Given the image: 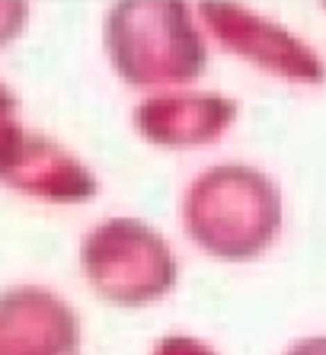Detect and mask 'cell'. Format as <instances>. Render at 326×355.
Listing matches in <instances>:
<instances>
[{"label":"cell","mask_w":326,"mask_h":355,"mask_svg":"<svg viewBox=\"0 0 326 355\" xmlns=\"http://www.w3.org/2000/svg\"><path fill=\"white\" fill-rule=\"evenodd\" d=\"M282 192L253 166H214L186 192L182 221L189 237L218 259L259 257L282 231Z\"/></svg>","instance_id":"obj_1"},{"label":"cell","mask_w":326,"mask_h":355,"mask_svg":"<svg viewBox=\"0 0 326 355\" xmlns=\"http://www.w3.org/2000/svg\"><path fill=\"white\" fill-rule=\"evenodd\" d=\"M106 51L131 87L189 83L205 67V42L176 0H122L106 17Z\"/></svg>","instance_id":"obj_2"},{"label":"cell","mask_w":326,"mask_h":355,"mask_svg":"<svg viewBox=\"0 0 326 355\" xmlns=\"http://www.w3.org/2000/svg\"><path fill=\"white\" fill-rule=\"evenodd\" d=\"M83 269L103 301L122 307L151 304L176 285L170 243L138 218H112L83 243Z\"/></svg>","instance_id":"obj_3"},{"label":"cell","mask_w":326,"mask_h":355,"mask_svg":"<svg viewBox=\"0 0 326 355\" xmlns=\"http://www.w3.org/2000/svg\"><path fill=\"white\" fill-rule=\"evenodd\" d=\"M0 182L58 205L90 202L99 189L96 176L58 141L26 132L13 119H0Z\"/></svg>","instance_id":"obj_4"},{"label":"cell","mask_w":326,"mask_h":355,"mask_svg":"<svg viewBox=\"0 0 326 355\" xmlns=\"http://www.w3.org/2000/svg\"><path fill=\"white\" fill-rule=\"evenodd\" d=\"M198 13H202V23L218 39L221 49L234 51L250 64L294 83L326 80L323 58L310 49L307 42L288 33L285 26L256 17L240 3H221V0L202 3Z\"/></svg>","instance_id":"obj_5"},{"label":"cell","mask_w":326,"mask_h":355,"mask_svg":"<svg viewBox=\"0 0 326 355\" xmlns=\"http://www.w3.org/2000/svg\"><path fill=\"white\" fill-rule=\"evenodd\" d=\"M77 317L58 295L19 285L0 295V355H77Z\"/></svg>","instance_id":"obj_6"},{"label":"cell","mask_w":326,"mask_h":355,"mask_svg":"<svg viewBox=\"0 0 326 355\" xmlns=\"http://www.w3.org/2000/svg\"><path fill=\"white\" fill-rule=\"evenodd\" d=\"M237 119V103L218 93H160L135 109V125L160 148H202Z\"/></svg>","instance_id":"obj_7"},{"label":"cell","mask_w":326,"mask_h":355,"mask_svg":"<svg viewBox=\"0 0 326 355\" xmlns=\"http://www.w3.org/2000/svg\"><path fill=\"white\" fill-rule=\"evenodd\" d=\"M26 23V3L17 0H0V45H7L19 35Z\"/></svg>","instance_id":"obj_8"},{"label":"cell","mask_w":326,"mask_h":355,"mask_svg":"<svg viewBox=\"0 0 326 355\" xmlns=\"http://www.w3.org/2000/svg\"><path fill=\"white\" fill-rule=\"evenodd\" d=\"M154 355H214V349H208L192 336H166L157 343Z\"/></svg>","instance_id":"obj_9"},{"label":"cell","mask_w":326,"mask_h":355,"mask_svg":"<svg viewBox=\"0 0 326 355\" xmlns=\"http://www.w3.org/2000/svg\"><path fill=\"white\" fill-rule=\"evenodd\" d=\"M285 355H326V336H314V339H304L298 346H291Z\"/></svg>","instance_id":"obj_10"},{"label":"cell","mask_w":326,"mask_h":355,"mask_svg":"<svg viewBox=\"0 0 326 355\" xmlns=\"http://www.w3.org/2000/svg\"><path fill=\"white\" fill-rule=\"evenodd\" d=\"M13 109H17V96H13L3 83H0V119H10V116H13Z\"/></svg>","instance_id":"obj_11"}]
</instances>
